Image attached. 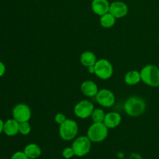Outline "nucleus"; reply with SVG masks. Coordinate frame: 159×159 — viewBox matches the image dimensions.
Instances as JSON below:
<instances>
[{
    "instance_id": "21",
    "label": "nucleus",
    "mask_w": 159,
    "mask_h": 159,
    "mask_svg": "<svg viewBox=\"0 0 159 159\" xmlns=\"http://www.w3.org/2000/svg\"><path fill=\"white\" fill-rule=\"evenodd\" d=\"M75 155L72 148H65L62 151V156L66 159H70Z\"/></svg>"
},
{
    "instance_id": "18",
    "label": "nucleus",
    "mask_w": 159,
    "mask_h": 159,
    "mask_svg": "<svg viewBox=\"0 0 159 159\" xmlns=\"http://www.w3.org/2000/svg\"><path fill=\"white\" fill-rule=\"evenodd\" d=\"M116 19L110 12L100 17V24L104 28H110L114 26Z\"/></svg>"
},
{
    "instance_id": "23",
    "label": "nucleus",
    "mask_w": 159,
    "mask_h": 159,
    "mask_svg": "<svg viewBox=\"0 0 159 159\" xmlns=\"http://www.w3.org/2000/svg\"><path fill=\"white\" fill-rule=\"evenodd\" d=\"M54 120L57 123V124H61L62 123L65 122L66 120V117H65V115L63 113H57L55 115V117H54Z\"/></svg>"
},
{
    "instance_id": "9",
    "label": "nucleus",
    "mask_w": 159,
    "mask_h": 159,
    "mask_svg": "<svg viewBox=\"0 0 159 159\" xmlns=\"http://www.w3.org/2000/svg\"><path fill=\"white\" fill-rule=\"evenodd\" d=\"M96 99L99 105L106 108L113 107L115 103L114 94L113 92L107 89L99 90L96 96Z\"/></svg>"
},
{
    "instance_id": "19",
    "label": "nucleus",
    "mask_w": 159,
    "mask_h": 159,
    "mask_svg": "<svg viewBox=\"0 0 159 159\" xmlns=\"http://www.w3.org/2000/svg\"><path fill=\"white\" fill-rule=\"evenodd\" d=\"M106 113L102 109H94L91 115L93 123H103Z\"/></svg>"
},
{
    "instance_id": "16",
    "label": "nucleus",
    "mask_w": 159,
    "mask_h": 159,
    "mask_svg": "<svg viewBox=\"0 0 159 159\" xmlns=\"http://www.w3.org/2000/svg\"><path fill=\"white\" fill-rule=\"evenodd\" d=\"M97 59L96 55L92 51H85L80 56V62L83 66L90 67L96 65Z\"/></svg>"
},
{
    "instance_id": "4",
    "label": "nucleus",
    "mask_w": 159,
    "mask_h": 159,
    "mask_svg": "<svg viewBox=\"0 0 159 159\" xmlns=\"http://www.w3.org/2000/svg\"><path fill=\"white\" fill-rule=\"evenodd\" d=\"M79 132L77 123L71 119H66L65 122L59 125V135L64 141H69L76 138Z\"/></svg>"
},
{
    "instance_id": "7",
    "label": "nucleus",
    "mask_w": 159,
    "mask_h": 159,
    "mask_svg": "<svg viewBox=\"0 0 159 159\" xmlns=\"http://www.w3.org/2000/svg\"><path fill=\"white\" fill-rule=\"evenodd\" d=\"M94 110V106L89 100H81L74 107V113L77 117L80 119H86L91 116Z\"/></svg>"
},
{
    "instance_id": "11",
    "label": "nucleus",
    "mask_w": 159,
    "mask_h": 159,
    "mask_svg": "<svg viewBox=\"0 0 159 159\" xmlns=\"http://www.w3.org/2000/svg\"><path fill=\"white\" fill-rule=\"evenodd\" d=\"M110 3L108 0H93L92 2L93 12L100 16L110 12Z\"/></svg>"
},
{
    "instance_id": "20",
    "label": "nucleus",
    "mask_w": 159,
    "mask_h": 159,
    "mask_svg": "<svg viewBox=\"0 0 159 159\" xmlns=\"http://www.w3.org/2000/svg\"><path fill=\"white\" fill-rule=\"evenodd\" d=\"M31 131V126L28 121L26 122L20 123V129H19V133L22 135H28Z\"/></svg>"
},
{
    "instance_id": "6",
    "label": "nucleus",
    "mask_w": 159,
    "mask_h": 159,
    "mask_svg": "<svg viewBox=\"0 0 159 159\" xmlns=\"http://www.w3.org/2000/svg\"><path fill=\"white\" fill-rule=\"evenodd\" d=\"M95 66V75L102 80H107L111 78L113 74L112 64L107 59H99L96 61Z\"/></svg>"
},
{
    "instance_id": "14",
    "label": "nucleus",
    "mask_w": 159,
    "mask_h": 159,
    "mask_svg": "<svg viewBox=\"0 0 159 159\" xmlns=\"http://www.w3.org/2000/svg\"><path fill=\"white\" fill-rule=\"evenodd\" d=\"M20 129V123L15 119H9L4 123V129L3 132L7 136L12 137L19 133Z\"/></svg>"
},
{
    "instance_id": "22",
    "label": "nucleus",
    "mask_w": 159,
    "mask_h": 159,
    "mask_svg": "<svg viewBox=\"0 0 159 159\" xmlns=\"http://www.w3.org/2000/svg\"><path fill=\"white\" fill-rule=\"evenodd\" d=\"M10 159H30L24 152H17L12 155Z\"/></svg>"
},
{
    "instance_id": "28",
    "label": "nucleus",
    "mask_w": 159,
    "mask_h": 159,
    "mask_svg": "<svg viewBox=\"0 0 159 159\" xmlns=\"http://www.w3.org/2000/svg\"><path fill=\"white\" fill-rule=\"evenodd\" d=\"M0 159H1V158H0Z\"/></svg>"
},
{
    "instance_id": "1",
    "label": "nucleus",
    "mask_w": 159,
    "mask_h": 159,
    "mask_svg": "<svg viewBox=\"0 0 159 159\" xmlns=\"http://www.w3.org/2000/svg\"><path fill=\"white\" fill-rule=\"evenodd\" d=\"M125 113L131 117L141 116L146 110L145 101L138 96H130L126 100L124 105Z\"/></svg>"
},
{
    "instance_id": "26",
    "label": "nucleus",
    "mask_w": 159,
    "mask_h": 159,
    "mask_svg": "<svg viewBox=\"0 0 159 159\" xmlns=\"http://www.w3.org/2000/svg\"><path fill=\"white\" fill-rule=\"evenodd\" d=\"M3 129H4V122L0 119V134L3 131Z\"/></svg>"
},
{
    "instance_id": "17",
    "label": "nucleus",
    "mask_w": 159,
    "mask_h": 159,
    "mask_svg": "<svg viewBox=\"0 0 159 159\" xmlns=\"http://www.w3.org/2000/svg\"><path fill=\"white\" fill-rule=\"evenodd\" d=\"M141 81V73L134 70L127 72V74L124 76V82L128 85H135L139 83Z\"/></svg>"
},
{
    "instance_id": "3",
    "label": "nucleus",
    "mask_w": 159,
    "mask_h": 159,
    "mask_svg": "<svg viewBox=\"0 0 159 159\" xmlns=\"http://www.w3.org/2000/svg\"><path fill=\"white\" fill-rule=\"evenodd\" d=\"M108 130L104 123H93L89 127L87 137L93 143L102 142L108 136Z\"/></svg>"
},
{
    "instance_id": "13",
    "label": "nucleus",
    "mask_w": 159,
    "mask_h": 159,
    "mask_svg": "<svg viewBox=\"0 0 159 159\" xmlns=\"http://www.w3.org/2000/svg\"><path fill=\"white\" fill-rule=\"evenodd\" d=\"M81 91L85 95V96L88 97H96V94L99 92L98 86L94 82L90 80L85 81L81 85Z\"/></svg>"
},
{
    "instance_id": "15",
    "label": "nucleus",
    "mask_w": 159,
    "mask_h": 159,
    "mask_svg": "<svg viewBox=\"0 0 159 159\" xmlns=\"http://www.w3.org/2000/svg\"><path fill=\"white\" fill-rule=\"evenodd\" d=\"M23 152L30 159H37L41 155V148L34 143L27 144Z\"/></svg>"
},
{
    "instance_id": "27",
    "label": "nucleus",
    "mask_w": 159,
    "mask_h": 159,
    "mask_svg": "<svg viewBox=\"0 0 159 159\" xmlns=\"http://www.w3.org/2000/svg\"><path fill=\"white\" fill-rule=\"evenodd\" d=\"M158 42H159V36H158Z\"/></svg>"
},
{
    "instance_id": "25",
    "label": "nucleus",
    "mask_w": 159,
    "mask_h": 159,
    "mask_svg": "<svg viewBox=\"0 0 159 159\" xmlns=\"http://www.w3.org/2000/svg\"><path fill=\"white\" fill-rule=\"evenodd\" d=\"M88 71L90 74H95V66H90L88 68Z\"/></svg>"
},
{
    "instance_id": "2",
    "label": "nucleus",
    "mask_w": 159,
    "mask_h": 159,
    "mask_svg": "<svg viewBox=\"0 0 159 159\" xmlns=\"http://www.w3.org/2000/svg\"><path fill=\"white\" fill-rule=\"evenodd\" d=\"M141 81L151 87H159V68L156 65H145L140 71Z\"/></svg>"
},
{
    "instance_id": "12",
    "label": "nucleus",
    "mask_w": 159,
    "mask_h": 159,
    "mask_svg": "<svg viewBox=\"0 0 159 159\" xmlns=\"http://www.w3.org/2000/svg\"><path fill=\"white\" fill-rule=\"evenodd\" d=\"M121 120H122V117L119 113L110 112L106 114L103 123L109 129H113L118 127L120 124Z\"/></svg>"
},
{
    "instance_id": "24",
    "label": "nucleus",
    "mask_w": 159,
    "mask_h": 159,
    "mask_svg": "<svg viewBox=\"0 0 159 159\" xmlns=\"http://www.w3.org/2000/svg\"><path fill=\"white\" fill-rule=\"evenodd\" d=\"M6 72V66L2 61H0V77L3 75Z\"/></svg>"
},
{
    "instance_id": "8",
    "label": "nucleus",
    "mask_w": 159,
    "mask_h": 159,
    "mask_svg": "<svg viewBox=\"0 0 159 159\" xmlns=\"http://www.w3.org/2000/svg\"><path fill=\"white\" fill-rule=\"evenodd\" d=\"M12 116L19 123L29 121L31 118L30 108L26 104H17L12 110Z\"/></svg>"
},
{
    "instance_id": "5",
    "label": "nucleus",
    "mask_w": 159,
    "mask_h": 159,
    "mask_svg": "<svg viewBox=\"0 0 159 159\" xmlns=\"http://www.w3.org/2000/svg\"><path fill=\"white\" fill-rule=\"evenodd\" d=\"M92 141L87 136H80L72 143L73 151L75 156L84 157L89 153L92 148Z\"/></svg>"
},
{
    "instance_id": "10",
    "label": "nucleus",
    "mask_w": 159,
    "mask_h": 159,
    "mask_svg": "<svg viewBox=\"0 0 159 159\" xmlns=\"http://www.w3.org/2000/svg\"><path fill=\"white\" fill-rule=\"evenodd\" d=\"M110 12L116 19H121L128 13V6L122 1H115L110 4Z\"/></svg>"
}]
</instances>
